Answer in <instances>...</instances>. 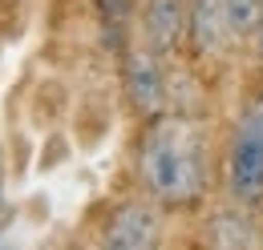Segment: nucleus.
Returning a JSON list of instances; mask_svg holds the SVG:
<instances>
[{
    "label": "nucleus",
    "instance_id": "nucleus-6",
    "mask_svg": "<svg viewBox=\"0 0 263 250\" xmlns=\"http://www.w3.org/2000/svg\"><path fill=\"white\" fill-rule=\"evenodd\" d=\"M202 242L219 250H243V246H263V218L259 206H247V202H235L223 194L219 206L206 210L202 218Z\"/></svg>",
    "mask_w": 263,
    "mask_h": 250
},
{
    "label": "nucleus",
    "instance_id": "nucleus-7",
    "mask_svg": "<svg viewBox=\"0 0 263 250\" xmlns=\"http://www.w3.org/2000/svg\"><path fill=\"white\" fill-rule=\"evenodd\" d=\"M186 8H191V0H142V12H138L142 40L154 53H162V57L182 53V40H186Z\"/></svg>",
    "mask_w": 263,
    "mask_h": 250
},
{
    "label": "nucleus",
    "instance_id": "nucleus-4",
    "mask_svg": "<svg viewBox=\"0 0 263 250\" xmlns=\"http://www.w3.org/2000/svg\"><path fill=\"white\" fill-rule=\"evenodd\" d=\"M122 89L130 109L146 121L154 113L170 109V81H166V57L154 53L146 40L130 45L122 53Z\"/></svg>",
    "mask_w": 263,
    "mask_h": 250
},
{
    "label": "nucleus",
    "instance_id": "nucleus-2",
    "mask_svg": "<svg viewBox=\"0 0 263 250\" xmlns=\"http://www.w3.org/2000/svg\"><path fill=\"white\" fill-rule=\"evenodd\" d=\"M219 186L235 202L263 206V73L251 77L231 117L219 154Z\"/></svg>",
    "mask_w": 263,
    "mask_h": 250
},
{
    "label": "nucleus",
    "instance_id": "nucleus-9",
    "mask_svg": "<svg viewBox=\"0 0 263 250\" xmlns=\"http://www.w3.org/2000/svg\"><path fill=\"white\" fill-rule=\"evenodd\" d=\"M255 49H259V57H263V25H259V32H255V40H251Z\"/></svg>",
    "mask_w": 263,
    "mask_h": 250
},
{
    "label": "nucleus",
    "instance_id": "nucleus-3",
    "mask_svg": "<svg viewBox=\"0 0 263 250\" xmlns=\"http://www.w3.org/2000/svg\"><path fill=\"white\" fill-rule=\"evenodd\" d=\"M239 49H243V40L235 32L227 0H191V8H186V40H182V53L191 57V65L219 69Z\"/></svg>",
    "mask_w": 263,
    "mask_h": 250
},
{
    "label": "nucleus",
    "instance_id": "nucleus-5",
    "mask_svg": "<svg viewBox=\"0 0 263 250\" xmlns=\"http://www.w3.org/2000/svg\"><path fill=\"white\" fill-rule=\"evenodd\" d=\"M166 206H158L150 194H134L126 202H118L109 210V218L101 226V246L114 250H150L162 242L166 226Z\"/></svg>",
    "mask_w": 263,
    "mask_h": 250
},
{
    "label": "nucleus",
    "instance_id": "nucleus-1",
    "mask_svg": "<svg viewBox=\"0 0 263 250\" xmlns=\"http://www.w3.org/2000/svg\"><path fill=\"white\" fill-rule=\"evenodd\" d=\"M134 174L138 190L150 194L170 214L202 210L219 174L206 125L182 109H162L146 117L134 141Z\"/></svg>",
    "mask_w": 263,
    "mask_h": 250
},
{
    "label": "nucleus",
    "instance_id": "nucleus-8",
    "mask_svg": "<svg viewBox=\"0 0 263 250\" xmlns=\"http://www.w3.org/2000/svg\"><path fill=\"white\" fill-rule=\"evenodd\" d=\"M227 8H231V20H235L239 40L251 45L259 25H263V0H227Z\"/></svg>",
    "mask_w": 263,
    "mask_h": 250
}]
</instances>
